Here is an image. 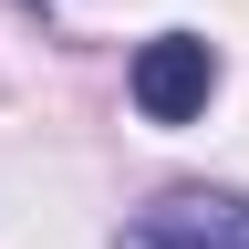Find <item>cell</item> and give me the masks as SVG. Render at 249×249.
<instances>
[{"label": "cell", "instance_id": "obj_1", "mask_svg": "<svg viewBox=\"0 0 249 249\" xmlns=\"http://www.w3.org/2000/svg\"><path fill=\"white\" fill-rule=\"evenodd\" d=\"M208 93H218V52L197 42V31H166V42L135 52V114H145V124L208 114Z\"/></svg>", "mask_w": 249, "mask_h": 249}, {"label": "cell", "instance_id": "obj_2", "mask_svg": "<svg viewBox=\"0 0 249 249\" xmlns=\"http://www.w3.org/2000/svg\"><path fill=\"white\" fill-rule=\"evenodd\" d=\"M145 229L166 239V249H249V208H239V197H197V187H177Z\"/></svg>", "mask_w": 249, "mask_h": 249}, {"label": "cell", "instance_id": "obj_3", "mask_svg": "<svg viewBox=\"0 0 249 249\" xmlns=\"http://www.w3.org/2000/svg\"><path fill=\"white\" fill-rule=\"evenodd\" d=\"M124 249H166V239H156V229H135V239H124Z\"/></svg>", "mask_w": 249, "mask_h": 249}]
</instances>
